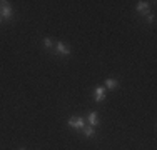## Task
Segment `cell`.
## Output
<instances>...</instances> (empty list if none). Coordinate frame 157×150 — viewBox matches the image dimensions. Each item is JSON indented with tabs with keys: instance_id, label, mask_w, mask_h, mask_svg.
Instances as JSON below:
<instances>
[{
	"instance_id": "obj_1",
	"label": "cell",
	"mask_w": 157,
	"mask_h": 150,
	"mask_svg": "<svg viewBox=\"0 0 157 150\" xmlns=\"http://www.w3.org/2000/svg\"><path fill=\"white\" fill-rule=\"evenodd\" d=\"M0 17L5 18V20H10V18L13 17V9L9 5V2H5V0L0 2Z\"/></svg>"
},
{
	"instance_id": "obj_2",
	"label": "cell",
	"mask_w": 157,
	"mask_h": 150,
	"mask_svg": "<svg viewBox=\"0 0 157 150\" xmlns=\"http://www.w3.org/2000/svg\"><path fill=\"white\" fill-rule=\"evenodd\" d=\"M67 125H69L70 129L82 130V129L85 127V118H84V117H70L69 122H67Z\"/></svg>"
},
{
	"instance_id": "obj_3",
	"label": "cell",
	"mask_w": 157,
	"mask_h": 150,
	"mask_svg": "<svg viewBox=\"0 0 157 150\" xmlns=\"http://www.w3.org/2000/svg\"><path fill=\"white\" fill-rule=\"evenodd\" d=\"M55 54L63 55V57H69L70 55V47L67 43H63V42H57L55 43Z\"/></svg>"
},
{
	"instance_id": "obj_4",
	"label": "cell",
	"mask_w": 157,
	"mask_h": 150,
	"mask_svg": "<svg viewBox=\"0 0 157 150\" xmlns=\"http://www.w3.org/2000/svg\"><path fill=\"white\" fill-rule=\"evenodd\" d=\"M105 95H107L105 87H97L94 90V100L95 102H104V100H105Z\"/></svg>"
},
{
	"instance_id": "obj_5",
	"label": "cell",
	"mask_w": 157,
	"mask_h": 150,
	"mask_svg": "<svg viewBox=\"0 0 157 150\" xmlns=\"http://www.w3.org/2000/svg\"><path fill=\"white\" fill-rule=\"evenodd\" d=\"M137 12L139 13H142V15H147L149 13V10H151V5H149V2H144V0H142V2H137Z\"/></svg>"
},
{
	"instance_id": "obj_6",
	"label": "cell",
	"mask_w": 157,
	"mask_h": 150,
	"mask_svg": "<svg viewBox=\"0 0 157 150\" xmlns=\"http://www.w3.org/2000/svg\"><path fill=\"white\" fill-rule=\"evenodd\" d=\"M87 122L90 123L92 127L99 125V115H97V112H90V114L87 115Z\"/></svg>"
},
{
	"instance_id": "obj_7",
	"label": "cell",
	"mask_w": 157,
	"mask_h": 150,
	"mask_svg": "<svg viewBox=\"0 0 157 150\" xmlns=\"http://www.w3.org/2000/svg\"><path fill=\"white\" fill-rule=\"evenodd\" d=\"M117 87H119L117 78H105V88L107 90H115Z\"/></svg>"
},
{
	"instance_id": "obj_8",
	"label": "cell",
	"mask_w": 157,
	"mask_h": 150,
	"mask_svg": "<svg viewBox=\"0 0 157 150\" xmlns=\"http://www.w3.org/2000/svg\"><path fill=\"white\" fill-rule=\"evenodd\" d=\"M82 132H84V135H85L87 138L95 137V127H92V125H85L84 129H82Z\"/></svg>"
},
{
	"instance_id": "obj_9",
	"label": "cell",
	"mask_w": 157,
	"mask_h": 150,
	"mask_svg": "<svg viewBox=\"0 0 157 150\" xmlns=\"http://www.w3.org/2000/svg\"><path fill=\"white\" fill-rule=\"evenodd\" d=\"M44 47H45L47 50H52V48H54V40H52L50 37H45V39H44Z\"/></svg>"
},
{
	"instance_id": "obj_10",
	"label": "cell",
	"mask_w": 157,
	"mask_h": 150,
	"mask_svg": "<svg viewBox=\"0 0 157 150\" xmlns=\"http://www.w3.org/2000/svg\"><path fill=\"white\" fill-rule=\"evenodd\" d=\"M145 18H147L149 24H152V22L155 20V15H154V13H147V15H145Z\"/></svg>"
},
{
	"instance_id": "obj_11",
	"label": "cell",
	"mask_w": 157,
	"mask_h": 150,
	"mask_svg": "<svg viewBox=\"0 0 157 150\" xmlns=\"http://www.w3.org/2000/svg\"><path fill=\"white\" fill-rule=\"evenodd\" d=\"M2 20H3V18H2V17H0V24H2Z\"/></svg>"
},
{
	"instance_id": "obj_12",
	"label": "cell",
	"mask_w": 157,
	"mask_h": 150,
	"mask_svg": "<svg viewBox=\"0 0 157 150\" xmlns=\"http://www.w3.org/2000/svg\"><path fill=\"white\" fill-rule=\"evenodd\" d=\"M20 150H25V148H20Z\"/></svg>"
}]
</instances>
